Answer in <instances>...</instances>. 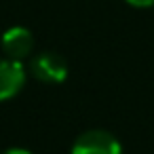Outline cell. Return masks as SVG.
<instances>
[{
	"label": "cell",
	"instance_id": "obj_1",
	"mask_svg": "<svg viewBox=\"0 0 154 154\" xmlns=\"http://www.w3.org/2000/svg\"><path fill=\"white\" fill-rule=\"evenodd\" d=\"M72 154H122V148L110 131L91 129L76 137Z\"/></svg>",
	"mask_w": 154,
	"mask_h": 154
},
{
	"label": "cell",
	"instance_id": "obj_2",
	"mask_svg": "<svg viewBox=\"0 0 154 154\" xmlns=\"http://www.w3.org/2000/svg\"><path fill=\"white\" fill-rule=\"evenodd\" d=\"M30 70L34 74V78L42 80V82H49V85H57V82H63L66 76H68V63L61 55L57 53H40L32 59L30 63Z\"/></svg>",
	"mask_w": 154,
	"mask_h": 154
},
{
	"label": "cell",
	"instance_id": "obj_3",
	"mask_svg": "<svg viewBox=\"0 0 154 154\" xmlns=\"http://www.w3.org/2000/svg\"><path fill=\"white\" fill-rule=\"evenodd\" d=\"M26 85V68L17 59H0V101L15 97Z\"/></svg>",
	"mask_w": 154,
	"mask_h": 154
},
{
	"label": "cell",
	"instance_id": "obj_4",
	"mask_svg": "<svg viewBox=\"0 0 154 154\" xmlns=\"http://www.w3.org/2000/svg\"><path fill=\"white\" fill-rule=\"evenodd\" d=\"M2 51L7 57L11 59H17V61H23L30 53H32V47H34V38H32V32L26 30V28H11L2 34Z\"/></svg>",
	"mask_w": 154,
	"mask_h": 154
},
{
	"label": "cell",
	"instance_id": "obj_5",
	"mask_svg": "<svg viewBox=\"0 0 154 154\" xmlns=\"http://www.w3.org/2000/svg\"><path fill=\"white\" fill-rule=\"evenodd\" d=\"M125 2H129L131 7H137V9H146V7L154 5V0H125Z\"/></svg>",
	"mask_w": 154,
	"mask_h": 154
},
{
	"label": "cell",
	"instance_id": "obj_6",
	"mask_svg": "<svg viewBox=\"0 0 154 154\" xmlns=\"http://www.w3.org/2000/svg\"><path fill=\"white\" fill-rule=\"evenodd\" d=\"M0 154H32L30 150H23V148H9L5 152H0Z\"/></svg>",
	"mask_w": 154,
	"mask_h": 154
}]
</instances>
